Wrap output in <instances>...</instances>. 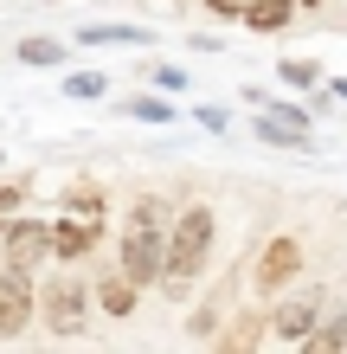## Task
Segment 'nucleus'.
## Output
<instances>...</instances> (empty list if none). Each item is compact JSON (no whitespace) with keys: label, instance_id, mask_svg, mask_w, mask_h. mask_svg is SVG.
<instances>
[{"label":"nucleus","instance_id":"obj_1","mask_svg":"<svg viewBox=\"0 0 347 354\" xmlns=\"http://www.w3.org/2000/svg\"><path fill=\"white\" fill-rule=\"evenodd\" d=\"M168 225H174V213H168L155 194H141V200L129 206V219H122L116 264L129 270L141 290H155V283H161V264H168Z\"/></svg>","mask_w":347,"mask_h":354},{"label":"nucleus","instance_id":"obj_2","mask_svg":"<svg viewBox=\"0 0 347 354\" xmlns=\"http://www.w3.org/2000/svg\"><path fill=\"white\" fill-rule=\"evenodd\" d=\"M212 206H187L174 225H168V264H161V297H187V290L199 283V270H206L212 258Z\"/></svg>","mask_w":347,"mask_h":354},{"label":"nucleus","instance_id":"obj_3","mask_svg":"<svg viewBox=\"0 0 347 354\" xmlns=\"http://www.w3.org/2000/svg\"><path fill=\"white\" fill-rule=\"evenodd\" d=\"M39 322H46L58 342L84 335V283L77 277H52L46 290H39Z\"/></svg>","mask_w":347,"mask_h":354},{"label":"nucleus","instance_id":"obj_4","mask_svg":"<svg viewBox=\"0 0 347 354\" xmlns=\"http://www.w3.org/2000/svg\"><path fill=\"white\" fill-rule=\"evenodd\" d=\"M39 258H52V219H7L0 225V264H19V270H32Z\"/></svg>","mask_w":347,"mask_h":354},{"label":"nucleus","instance_id":"obj_5","mask_svg":"<svg viewBox=\"0 0 347 354\" xmlns=\"http://www.w3.org/2000/svg\"><path fill=\"white\" fill-rule=\"evenodd\" d=\"M32 309H39L32 270H19V264H0V342H13L19 328L32 322Z\"/></svg>","mask_w":347,"mask_h":354},{"label":"nucleus","instance_id":"obj_6","mask_svg":"<svg viewBox=\"0 0 347 354\" xmlns=\"http://www.w3.org/2000/svg\"><path fill=\"white\" fill-rule=\"evenodd\" d=\"M315 322H321V290L309 283V290H296V297H283L277 309H270V328H277V342H290V348H302L315 335Z\"/></svg>","mask_w":347,"mask_h":354},{"label":"nucleus","instance_id":"obj_7","mask_svg":"<svg viewBox=\"0 0 347 354\" xmlns=\"http://www.w3.org/2000/svg\"><path fill=\"white\" fill-rule=\"evenodd\" d=\"M302 277V245L296 239H270V245H264V258H257V297H277V290H290Z\"/></svg>","mask_w":347,"mask_h":354},{"label":"nucleus","instance_id":"obj_8","mask_svg":"<svg viewBox=\"0 0 347 354\" xmlns=\"http://www.w3.org/2000/svg\"><path fill=\"white\" fill-rule=\"evenodd\" d=\"M97 239H103V225H97V219H77V213H58V219H52V258H58V264L90 258Z\"/></svg>","mask_w":347,"mask_h":354},{"label":"nucleus","instance_id":"obj_9","mask_svg":"<svg viewBox=\"0 0 347 354\" xmlns=\"http://www.w3.org/2000/svg\"><path fill=\"white\" fill-rule=\"evenodd\" d=\"M257 136H264V142H277V149H309V142H315L309 116H302V110H290V103L264 110V116H257Z\"/></svg>","mask_w":347,"mask_h":354},{"label":"nucleus","instance_id":"obj_10","mask_svg":"<svg viewBox=\"0 0 347 354\" xmlns=\"http://www.w3.org/2000/svg\"><path fill=\"white\" fill-rule=\"evenodd\" d=\"M296 7H302V0H251V7H244V26H251V32H283Z\"/></svg>","mask_w":347,"mask_h":354},{"label":"nucleus","instance_id":"obj_11","mask_svg":"<svg viewBox=\"0 0 347 354\" xmlns=\"http://www.w3.org/2000/svg\"><path fill=\"white\" fill-rule=\"evenodd\" d=\"M135 290H141V283L116 264V277H103V283H97V303H103L110 316H129V309H135Z\"/></svg>","mask_w":347,"mask_h":354},{"label":"nucleus","instance_id":"obj_12","mask_svg":"<svg viewBox=\"0 0 347 354\" xmlns=\"http://www.w3.org/2000/svg\"><path fill=\"white\" fill-rule=\"evenodd\" d=\"M65 213H77V219H97V225H103V187H97V180H77L71 194H65Z\"/></svg>","mask_w":347,"mask_h":354},{"label":"nucleus","instance_id":"obj_13","mask_svg":"<svg viewBox=\"0 0 347 354\" xmlns=\"http://www.w3.org/2000/svg\"><path fill=\"white\" fill-rule=\"evenodd\" d=\"M264 328H270V316H238V322H232V335H219V348H226V354H244V348H257V342H264Z\"/></svg>","mask_w":347,"mask_h":354},{"label":"nucleus","instance_id":"obj_14","mask_svg":"<svg viewBox=\"0 0 347 354\" xmlns=\"http://www.w3.org/2000/svg\"><path fill=\"white\" fill-rule=\"evenodd\" d=\"M283 84H290V91H315L321 84V65H315V58H283Z\"/></svg>","mask_w":347,"mask_h":354},{"label":"nucleus","instance_id":"obj_15","mask_svg":"<svg viewBox=\"0 0 347 354\" xmlns=\"http://www.w3.org/2000/svg\"><path fill=\"white\" fill-rule=\"evenodd\" d=\"M302 348H309V354H335V348H347V316H328Z\"/></svg>","mask_w":347,"mask_h":354},{"label":"nucleus","instance_id":"obj_16","mask_svg":"<svg viewBox=\"0 0 347 354\" xmlns=\"http://www.w3.org/2000/svg\"><path fill=\"white\" fill-rule=\"evenodd\" d=\"M110 39H122V46H148L141 26H84V46H110Z\"/></svg>","mask_w":347,"mask_h":354},{"label":"nucleus","instance_id":"obj_17","mask_svg":"<svg viewBox=\"0 0 347 354\" xmlns=\"http://www.w3.org/2000/svg\"><path fill=\"white\" fill-rule=\"evenodd\" d=\"M110 91V77H97V71H71L65 77V97H77V103H90V97H103Z\"/></svg>","mask_w":347,"mask_h":354},{"label":"nucleus","instance_id":"obj_18","mask_svg":"<svg viewBox=\"0 0 347 354\" xmlns=\"http://www.w3.org/2000/svg\"><path fill=\"white\" fill-rule=\"evenodd\" d=\"M19 58H26V65H58V58H65V46H58V39H26V46H19Z\"/></svg>","mask_w":347,"mask_h":354},{"label":"nucleus","instance_id":"obj_19","mask_svg":"<svg viewBox=\"0 0 347 354\" xmlns=\"http://www.w3.org/2000/svg\"><path fill=\"white\" fill-rule=\"evenodd\" d=\"M129 116H141V122H174V103L168 97H135Z\"/></svg>","mask_w":347,"mask_h":354},{"label":"nucleus","instance_id":"obj_20","mask_svg":"<svg viewBox=\"0 0 347 354\" xmlns=\"http://www.w3.org/2000/svg\"><path fill=\"white\" fill-rule=\"evenodd\" d=\"M26 194H32V180H7V187H0V225H7L19 206H26Z\"/></svg>","mask_w":347,"mask_h":354},{"label":"nucleus","instance_id":"obj_21","mask_svg":"<svg viewBox=\"0 0 347 354\" xmlns=\"http://www.w3.org/2000/svg\"><path fill=\"white\" fill-rule=\"evenodd\" d=\"M148 77H155V84H161V91H187V71H168V65H155Z\"/></svg>","mask_w":347,"mask_h":354},{"label":"nucleus","instance_id":"obj_22","mask_svg":"<svg viewBox=\"0 0 347 354\" xmlns=\"http://www.w3.org/2000/svg\"><path fill=\"white\" fill-rule=\"evenodd\" d=\"M193 122H206V129H226V122H232V116H226V110H219V103H199V110H193Z\"/></svg>","mask_w":347,"mask_h":354},{"label":"nucleus","instance_id":"obj_23","mask_svg":"<svg viewBox=\"0 0 347 354\" xmlns=\"http://www.w3.org/2000/svg\"><path fill=\"white\" fill-rule=\"evenodd\" d=\"M212 328H219V316H212V309H199V316H193V328H187V335H193V342H212Z\"/></svg>","mask_w":347,"mask_h":354},{"label":"nucleus","instance_id":"obj_24","mask_svg":"<svg viewBox=\"0 0 347 354\" xmlns=\"http://www.w3.org/2000/svg\"><path fill=\"white\" fill-rule=\"evenodd\" d=\"M206 7H212V19H244V7H238V0H206Z\"/></svg>","mask_w":347,"mask_h":354},{"label":"nucleus","instance_id":"obj_25","mask_svg":"<svg viewBox=\"0 0 347 354\" xmlns=\"http://www.w3.org/2000/svg\"><path fill=\"white\" fill-rule=\"evenodd\" d=\"M302 7H321V0H302Z\"/></svg>","mask_w":347,"mask_h":354}]
</instances>
